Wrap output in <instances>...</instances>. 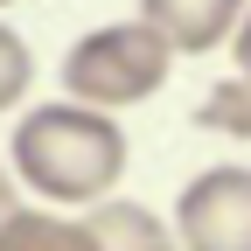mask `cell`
Wrapping results in <instances>:
<instances>
[{"mask_svg": "<svg viewBox=\"0 0 251 251\" xmlns=\"http://www.w3.org/2000/svg\"><path fill=\"white\" fill-rule=\"evenodd\" d=\"M14 175L49 209H98L126 175V133L112 112H91L77 98L28 105V119L14 126Z\"/></svg>", "mask_w": 251, "mask_h": 251, "instance_id": "cell-1", "label": "cell"}, {"mask_svg": "<svg viewBox=\"0 0 251 251\" xmlns=\"http://www.w3.org/2000/svg\"><path fill=\"white\" fill-rule=\"evenodd\" d=\"M168 70H175V49H168L161 28L105 21L84 42H70V56H63V91L77 105H91V112H126V105H147L168 84Z\"/></svg>", "mask_w": 251, "mask_h": 251, "instance_id": "cell-2", "label": "cell"}, {"mask_svg": "<svg viewBox=\"0 0 251 251\" xmlns=\"http://www.w3.org/2000/svg\"><path fill=\"white\" fill-rule=\"evenodd\" d=\"M175 237L181 251H251V168L216 161L188 175L175 196Z\"/></svg>", "mask_w": 251, "mask_h": 251, "instance_id": "cell-3", "label": "cell"}, {"mask_svg": "<svg viewBox=\"0 0 251 251\" xmlns=\"http://www.w3.org/2000/svg\"><path fill=\"white\" fill-rule=\"evenodd\" d=\"M244 7L251 0H140V21L161 28L175 56H209V49H230Z\"/></svg>", "mask_w": 251, "mask_h": 251, "instance_id": "cell-4", "label": "cell"}, {"mask_svg": "<svg viewBox=\"0 0 251 251\" xmlns=\"http://www.w3.org/2000/svg\"><path fill=\"white\" fill-rule=\"evenodd\" d=\"M0 251H98V230H91V216H63V209H14L7 224H0Z\"/></svg>", "mask_w": 251, "mask_h": 251, "instance_id": "cell-5", "label": "cell"}, {"mask_svg": "<svg viewBox=\"0 0 251 251\" xmlns=\"http://www.w3.org/2000/svg\"><path fill=\"white\" fill-rule=\"evenodd\" d=\"M91 216V230H98V251H181V237H175V224H161L153 209H140V202H98V209H84Z\"/></svg>", "mask_w": 251, "mask_h": 251, "instance_id": "cell-6", "label": "cell"}, {"mask_svg": "<svg viewBox=\"0 0 251 251\" xmlns=\"http://www.w3.org/2000/svg\"><path fill=\"white\" fill-rule=\"evenodd\" d=\"M196 119L209 126V133H224V140H251V77L216 84L209 98L196 105Z\"/></svg>", "mask_w": 251, "mask_h": 251, "instance_id": "cell-7", "label": "cell"}, {"mask_svg": "<svg viewBox=\"0 0 251 251\" xmlns=\"http://www.w3.org/2000/svg\"><path fill=\"white\" fill-rule=\"evenodd\" d=\"M28 84H35V56H28V42L0 21V112H14L28 98Z\"/></svg>", "mask_w": 251, "mask_h": 251, "instance_id": "cell-8", "label": "cell"}, {"mask_svg": "<svg viewBox=\"0 0 251 251\" xmlns=\"http://www.w3.org/2000/svg\"><path fill=\"white\" fill-rule=\"evenodd\" d=\"M230 56H237V77H251V7L237 21V35H230Z\"/></svg>", "mask_w": 251, "mask_h": 251, "instance_id": "cell-9", "label": "cell"}, {"mask_svg": "<svg viewBox=\"0 0 251 251\" xmlns=\"http://www.w3.org/2000/svg\"><path fill=\"white\" fill-rule=\"evenodd\" d=\"M14 209H21V196H14V175H7V168H0V224H7V216H14Z\"/></svg>", "mask_w": 251, "mask_h": 251, "instance_id": "cell-10", "label": "cell"}, {"mask_svg": "<svg viewBox=\"0 0 251 251\" xmlns=\"http://www.w3.org/2000/svg\"><path fill=\"white\" fill-rule=\"evenodd\" d=\"M0 7H14V0H0Z\"/></svg>", "mask_w": 251, "mask_h": 251, "instance_id": "cell-11", "label": "cell"}]
</instances>
